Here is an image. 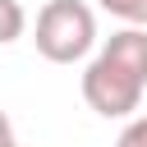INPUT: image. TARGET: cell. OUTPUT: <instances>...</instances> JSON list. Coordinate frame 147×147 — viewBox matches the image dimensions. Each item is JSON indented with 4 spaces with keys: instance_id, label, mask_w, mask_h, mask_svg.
Instances as JSON below:
<instances>
[{
    "instance_id": "obj_1",
    "label": "cell",
    "mask_w": 147,
    "mask_h": 147,
    "mask_svg": "<svg viewBox=\"0 0 147 147\" xmlns=\"http://www.w3.org/2000/svg\"><path fill=\"white\" fill-rule=\"evenodd\" d=\"M147 92V28H119L83 69V101L101 119H129Z\"/></svg>"
},
{
    "instance_id": "obj_6",
    "label": "cell",
    "mask_w": 147,
    "mask_h": 147,
    "mask_svg": "<svg viewBox=\"0 0 147 147\" xmlns=\"http://www.w3.org/2000/svg\"><path fill=\"white\" fill-rule=\"evenodd\" d=\"M18 138H14V124H9V115L0 110V147H14Z\"/></svg>"
},
{
    "instance_id": "obj_3",
    "label": "cell",
    "mask_w": 147,
    "mask_h": 147,
    "mask_svg": "<svg viewBox=\"0 0 147 147\" xmlns=\"http://www.w3.org/2000/svg\"><path fill=\"white\" fill-rule=\"evenodd\" d=\"M23 32H28V9L18 0H0V46L18 41Z\"/></svg>"
},
{
    "instance_id": "obj_4",
    "label": "cell",
    "mask_w": 147,
    "mask_h": 147,
    "mask_svg": "<svg viewBox=\"0 0 147 147\" xmlns=\"http://www.w3.org/2000/svg\"><path fill=\"white\" fill-rule=\"evenodd\" d=\"M96 5L129 28H147V0H96Z\"/></svg>"
},
{
    "instance_id": "obj_5",
    "label": "cell",
    "mask_w": 147,
    "mask_h": 147,
    "mask_svg": "<svg viewBox=\"0 0 147 147\" xmlns=\"http://www.w3.org/2000/svg\"><path fill=\"white\" fill-rule=\"evenodd\" d=\"M115 147H147V115H129V124L119 129Z\"/></svg>"
},
{
    "instance_id": "obj_7",
    "label": "cell",
    "mask_w": 147,
    "mask_h": 147,
    "mask_svg": "<svg viewBox=\"0 0 147 147\" xmlns=\"http://www.w3.org/2000/svg\"><path fill=\"white\" fill-rule=\"evenodd\" d=\"M14 147H18V142H14Z\"/></svg>"
},
{
    "instance_id": "obj_2",
    "label": "cell",
    "mask_w": 147,
    "mask_h": 147,
    "mask_svg": "<svg viewBox=\"0 0 147 147\" xmlns=\"http://www.w3.org/2000/svg\"><path fill=\"white\" fill-rule=\"evenodd\" d=\"M32 41H37L41 60H51V64H78L96 46V14L83 0H46L37 9Z\"/></svg>"
}]
</instances>
